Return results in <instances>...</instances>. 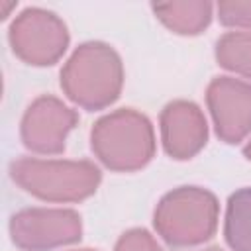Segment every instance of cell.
<instances>
[{"mask_svg": "<svg viewBox=\"0 0 251 251\" xmlns=\"http://www.w3.org/2000/svg\"><path fill=\"white\" fill-rule=\"evenodd\" d=\"M124 67L116 49L102 41H88L75 49L61 71L67 98L86 110L110 106L122 90Z\"/></svg>", "mask_w": 251, "mask_h": 251, "instance_id": "6da1fadb", "label": "cell"}, {"mask_svg": "<svg viewBox=\"0 0 251 251\" xmlns=\"http://www.w3.org/2000/svg\"><path fill=\"white\" fill-rule=\"evenodd\" d=\"M76 251H96V249H76Z\"/></svg>", "mask_w": 251, "mask_h": 251, "instance_id": "ac0fdd59", "label": "cell"}, {"mask_svg": "<svg viewBox=\"0 0 251 251\" xmlns=\"http://www.w3.org/2000/svg\"><path fill=\"white\" fill-rule=\"evenodd\" d=\"M8 37L12 51L33 67L57 63L69 47L65 22L43 8H25L20 12L10 25Z\"/></svg>", "mask_w": 251, "mask_h": 251, "instance_id": "5b68a950", "label": "cell"}, {"mask_svg": "<svg viewBox=\"0 0 251 251\" xmlns=\"http://www.w3.org/2000/svg\"><path fill=\"white\" fill-rule=\"evenodd\" d=\"M116 251H161V247L149 231L129 229L118 239Z\"/></svg>", "mask_w": 251, "mask_h": 251, "instance_id": "5bb4252c", "label": "cell"}, {"mask_svg": "<svg viewBox=\"0 0 251 251\" xmlns=\"http://www.w3.org/2000/svg\"><path fill=\"white\" fill-rule=\"evenodd\" d=\"M216 6L202 0L184 2H159L153 4V14L157 20L178 35H198L212 22Z\"/></svg>", "mask_w": 251, "mask_h": 251, "instance_id": "30bf717a", "label": "cell"}, {"mask_svg": "<svg viewBox=\"0 0 251 251\" xmlns=\"http://www.w3.org/2000/svg\"><path fill=\"white\" fill-rule=\"evenodd\" d=\"M208 137V124L202 110L188 100H175L161 114V141L173 159L194 157Z\"/></svg>", "mask_w": 251, "mask_h": 251, "instance_id": "9c48e42d", "label": "cell"}, {"mask_svg": "<svg viewBox=\"0 0 251 251\" xmlns=\"http://www.w3.org/2000/svg\"><path fill=\"white\" fill-rule=\"evenodd\" d=\"M90 145L98 161L112 171H137L155 153V133L151 122L131 110L122 108L100 118L90 133Z\"/></svg>", "mask_w": 251, "mask_h": 251, "instance_id": "7a4b0ae2", "label": "cell"}, {"mask_svg": "<svg viewBox=\"0 0 251 251\" xmlns=\"http://www.w3.org/2000/svg\"><path fill=\"white\" fill-rule=\"evenodd\" d=\"M216 14L233 31L251 33V2H220L216 4Z\"/></svg>", "mask_w": 251, "mask_h": 251, "instance_id": "4fadbf2b", "label": "cell"}, {"mask_svg": "<svg viewBox=\"0 0 251 251\" xmlns=\"http://www.w3.org/2000/svg\"><path fill=\"white\" fill-rule=\"evenodd\" d=\"M218 63L245 78H251V33L227 31L216 43Z\"/></svg>", "mask_w": 251, "mask_h": 251, "instance_id": "7c38bea8", "label": "cell"}, {"mask_svg": "<svg viewBox=\"0 0 251 251\" xmlns=\"http://www.w3.org/2000/svg\"><path fill=\"white\" fill-rule=\"evenodd\" d=\"M78 116L55 96H39L22 118V141L39 155H57L65 149L67 135L76 126Z\"/></svg>", "mask_w": 251, "mask_h": 251, "instance_id": "52a82bcc", "label": "cell"}, {"mask_svg": "<svg viewBox=\"0 0 251 251\" xmlns=\"http://www.w3.org/2000/svg\"><path fill=\"white\" fill-rule=\"evenodd\" d=\"M82 222L69 208H27L12 216L10 235L24 251H49L80 239Z\"/></svg>", "mask_w": 251, "mask_h": 251, "instance_id": "8992f818", "label": "cell"}, {"mask_svg": "<svg viewBox=\"0 0 251 251\" xmlns=\"http://www.w3.org/2000/svg\"><path fill=\"white\" fill-rule=\"evenodd\" d=\"M0 8H2V18H8V10L16 8V2H10V4H6V2H0Z\"/></svg>", "mask_w": 251, "mask_h": 251, "instance_id": "9a60e30c", "label": "cell"}, {"mask_svg": "<svg viewBox=\"0 0 251 251\" xmlns=\"http://www.w3.org/2000/svg\"><path fill=\"white\" fill-rule=\"evenodd\" d=\"M12 178L25 192L47 202H78L96 192L100 169L90 161L18 159L10 167Z\"/></svg>", "mask_w": 251, "mask_h": 251, "instance_id": "3957f363", "label": "cell"}, {"mask_svg": "<svg viewBox=\"0 0 251 251\" xmlns=\"http://www.w3.org/2000/svg\"><path fill=\"white\" fill-rule=\"evenodd\" d=\"M218 200L200 186H180L169 192L155 210V229L175 247L208 241L218 226Z\"/></svg>", "mask_w": 251, "mask_h": 251, "instance_id": "277c9868", "label": "cell"}, {"mask_svg": "<svg viewBox=\"0 0 251 251\" xmlns=\"http://www.w3.org/2000/svg\"><path fill=\"white\" fill-rule=\"evenodd\" d=\"M202 251H222V249H218V247H210V249H202Z\"/></svg>", "mask_w": 251, "mask_h": 251, "instance_id": "e0dca14e", "label": "cell"}, {"mask_svg": "<svg viewBox=\"0 0 251 251\" xmlns=\"http://www.w3.org/2000/svg\"><path fill=\"white\" fill-rule=\"evenodd\" d=\"M206 98L216 133L224 141L237 143L251 131V82L218 76L210 82Z\"/></svg>", "mask_w": 251, "mask_h": 251, "instance_id": "ba28073f", "label": "cell"}, {"mask_svg": "<svg viewBox=\"0 0 251 251\" xmlns=\"http://www.w3.org/2000/svg\"><path fill=\"white\" fill-rule=\"evenodd\" d=\"M245 155H247V159L251 161V139H249L247 145H245Z\"/></svg>", "mask_w": 251, "mask_h": 251, "instance_id": "2e32d148", "label": "cell"}, {"mask_svg": "<svg viewBox=\"0 0 251 251\" xmlns=\"http://www.w3.org/2000/svg\"><path fill=\"white\" fill-rule=\"evenodd\" d=\"M224 235L233 251H251V188H241L229 196Z\"/></svg>", "mask_w": 251, "mask_h": 251, "instance_id": "8fae6325", "label": "cell"}]
</instances>
